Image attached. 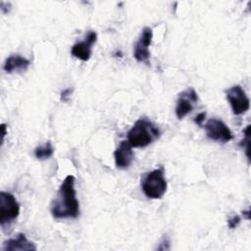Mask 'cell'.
<instances>
[{"instance_id": "obj_1", "label": "cell", "mask_w": 251, "mask_h": 251, "mask_svg": "<svg viewBox=\"0 0 251 251\" xmlns=\"http://www.w3.org/2000/svg\"><path fill=\"white\" fill-rule=\"evenodd\" d=\"M75 177L69 175L61 183L51 204V214L55 219H76L79 216V202L75 188Z\"/></svg>"}, {"instance_id": "obj_2", "label": "cell", "mask_w": 251, "mask_h": 251, "mask_svg": "<svg viewBox=\"0 0 251 251\" xmlns=\"http://www.w3.org/2000/svg\"><path fill=\"white\" fill-rule=\"evenodd\" d=\"M160 136L159 128L148 119H138L127 131V141L131 147L143 148Z\"/></svg>"}, {"instance_id": "obj_3", "label": "cell", "mask_w": 251, "mask_h": 251, "mask_svg": "<svg viewBox=\"0 0 251 251\" xmlns=\"http://www.w3.org/2000/svg\"><path fill=\"white\" fill-rule=\"evenodd\" d=\"M167 180L162 168L147 173L141 181L142 191L150 199L162 198L167 191Z\"/></svg>"}, {"instance_id": "obj_4", "label": "cell", "mask_w": 251, "mask_h": 251, "mask_svg": "<svg viewBox=\"0 0 251 251\" xmlns=\"http://www.w3.org/2000/svg\"><path fill=\"white\" fill-rule=\"evenodd\" d=\"M20 214V204L16 197L6 191L0 192V225L9 226L16 221Z\"/></svg>"}, {"instance_id": "obj_5", "label": "cell", "mask_w": 251, "mask_h": 251, "mask_svg": "<svg viewBox=\"0 0 251 251\" xmlns=\"http://www.w3.org/2000/svg\"><path fill=\"white\" fill-rule=\"evenodd\" d=\"M226 95L234 115L239 116L249 110L250 100L240 85L236 84L229 87L226 90Z\"/></svg>"}, {"instance_id": "obj_6", "label": "cell", "mask_w": 251, "mask_h": 251, "mask_svg": "<svg viewBox=\"0 0 251 251\" xmlns=\"http://www.w3.org/2000/svg\"><path fill=\"white\" fill-rule=\"evenodd\" d=\"M206 135L211 140L226 143L233 138L232 132L229 127L219 119H210L204 125Z\"/></svg>"}, {"instance_id": "obj_7", "label": "cell", "mask_w": 251, "mask_h": 251, "mask_svg": "<svg viewBox=\"0 0 251 251\" xmlns=\"http://www.w3.org/2000/svg\"><path fill=\"white\" fill-rule=\"evenodd\" d=\"M198 101V95L194 88L188 87L178 94L176 105V116L178 120L183 119L192 110Z\"/></svg>"}, {"instance_id": "obj_8", "label": "cell", "mask_w": 251, "mask_h": 251, "mask_svg": "<svg viewBox=\"0 0 251 251\" xmlns=\"http://www.w3.org/2000/svg\"><path fill=\"white\" fill-rule=\"evenodd\" d=\"M153 38V30L151 27L146 26L142 29L141 34L134 45L133 50V57L137 62H144L148 63L150 58V51L149 46L152 42Z\"/></svg>"}, {"instance_id": "obj_9", "label": "cell", "mask_w": 251, "mask_h": 251, "mask_svg": "<svg viewBox=\"0 0 251 251\" xmlns=\"http://www.w3.org/2000/svg\"><path fill=\"white\" fill-rule=\"evenodd\" d=\"M97 40V33L93 30H90L85 35V38L83 41L76 42L73 45L71 49V53L74 57L81 60V61H88L91 57L92 52V45Z\"/></svg>"}, {"instance_id": "obj_10", "label": "cell", "mask_w": 251, "mask_h": 251, "mask_svg": "<svg viewBox=\"0 0 251 251\" xmlns=\"http://www.w3.org/2000/svg\"><path fill=\"white\" fill-rule=\"evenodd\" d=\"M115 165L119 169H127L133 161V151L128 141L124 140L114 152Z\"/></svg>"}, {"instance_id": "obj_11", "label": "cell", "mask_w": 251, "mask_h": 251, "mask_svg": "<svg viewBox=\"0 0 251 251\" xmlns=\"http://www.w3.org/2000/svg\"><path fill=\"white\" fill-rule=\"evenodd\" d=\"M3 251H35L36 246L28 240L25 233H17L16 236L4 241L2 246Z\"/></svg>"}, {"instance_id": "obj_12", "label": "cell", "mask_w": 251, "mask_h": 251, "mask_svg": "<svg viewBox=\"0 0 251 251\" xmlns=\"http://www.w3.org/2000/svg\"><path fill=\"white\" fill-rule=\"evenodd\" d=\"M30 65V61L19 54L9 56L3 65V69L7 74L25 72Z\"/></svg>"}, {"instance_id": "obj_13", "label": "cell", "mask_w": 251, "mask_h": 251, "mask_svg": "<svg viewBox=\"0 0 251 251\" xmlns=\"http://www.w3.org/2000/svg\"><path fill=\"white\" fill-rule=\"evenodd\" d=\"M53 153H54V148L50 141H47L44 144L39 145L34 149V156L36 157V159L40 161H44L51 158Z\"/></svg>"}, {"instance_id": "obj_14", "label": "cell", "mask_w": 251, "mask_h": 251, "mask_svg": "<svg viewBox=\"0 0 251 251\" xmlns=\"http://www.w3.org/2000/svg\"><path fill=\"white\" fill-rule=\"evenodd\" d=\"M240 221H241V218L239 216H237V215H234V216L230 217L227 220V226H228V227L230 229H233V228H235L239 225Z\"/></svg>"}, {"instance_id": "obj_15", "label": "cell", "mask_w": 251, "mask_h": 251, "mask_svg": "<svg viewBox=\"0 0 251 251\" xmlns=\"http://www.w3.org/2000/svg\"><path fill=\"white\" fill-rule=\"evenodd\" d=\"M72 91H73L72 88H67V89L63 90L61 92V101H64V102L68 101L70 96H71V94H72Z\"/></svg>"}, {"instance_id": "obj_16", "label": "cell", "mask_w": 251, "mask_h": 251, "mask_svg": "<svg viewBox=\"0 0 251 251\" xmlns=\"http://www.w3.org/2000/svg\"><path fill=\"white\" fill-rule=\"evenodd\" d=\"M205 117H206V113H205V112L199 113V114L196 116V118L194 119L195 124L198 125V126H202V124H203V122H204V120H205Z\"/></svg>"}, {"instance_id": "obj_17", "label": "cell", "mask_w": 251, "mask_h": 251, "mask_svg": "<svg viewBox=\"0 0 251 251\" xmlns=\"http://www.w3.org/2000/svg\"><path fill=\"white\" fill-rule=\"evenodd\" d=\"M160 244H161V245H160L157 249H159V250H167V249H170V247L166 246V245H169V246H170V240H169L167 237L164 236Z\"/></svg>"}, {"instance_id": "obj_18", "label": "cell", "mask_w": 251, "mask_h": 251, "mask_svg": "<svg viewBox=\"0 0 251 251\" xmlns=\"http://www.w3.org/2000/svg\"><path fill=\"white\" fill-rule=\"evenodd\" d=\"M1 127H2V139H4V136H5V134L7 133V132H6V125H5V124H2Z\"/></svg>"}, {"instance_id": "obj_19", "label": "cell", "mask_w": 251, "mask_h": 251, "mask_svg": "<svg viewBox=\"0 0 251 251\" xmlns=\"http://www.w3.org/2000/svg\"><path fill=\"white\" fill-rule=\"evenodd\" d=\"M242 214H243V216H245V218H246L247 220H249V219H250V212H249V210H245V211H243V212H242Z\"/></svg>"}]
</instances>
